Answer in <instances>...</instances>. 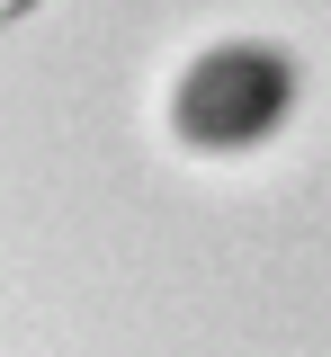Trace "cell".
I'll use <instances>...</instances> for the list:
<instances>
[{"label":"cell","mask_w":331,"mask_h":357,"mask_svg":"<svg viewBox=\"0 0 331 357\" xmlns=\"http://www.w3.org/2000/svg\"><path fill=\"white\" fill-rule=\"evenodd\" d=\"M18 9H27V0H0V18H18Z\"/></svg>","instance_id":"cell-1"}]
</instances>
